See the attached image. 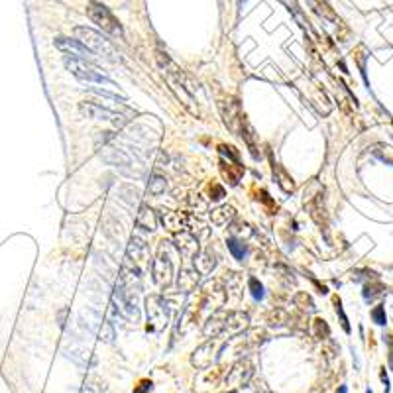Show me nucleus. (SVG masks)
<instances>
[{"instance_id": "26", "label": "nucleus", "mask_w": 393, "mask_h": 393, "mask_svg": "<svg viewBox=\"0 0 393 393\" xmlns=\"http://www.w3.org/2000/svg\"><path fill=\"white\" fill-rule=\"evenodd\" d=\"M372 318H374V322H376V324L383 326V324L387 322V317H385V309H383V307H376V309L372 311Z\"/></svg>"}, {"instance_id": "18", "label": "nucleus", "mask_w": 393, "mask_h": 393, "mask_svg": "<svg viewBox=\"0 0 393 393\" xmlns=\"http://www.w3.org/2000/svg\"><path fill=\"white\" fill-rule=\"evenodd\" d=\"M273 175L277 177V183H279V187L285 191V193H293V189H295V183H293V177L289 175L287 171L283 169V167L279 166V163H273Z\"/></svg>"}, {"instance_id": "15", "label": "nucleus", "mask_w": 393, "mask_h": 393, "mask_svg": "<svg viewBox=\"0 0 393 393\" xmlns=\"http://www.w3.org/2000/svg\"><path fill=\"white\" fill-rule=\"evenodd\" d=\"M248 322H250V317L246 313H238V311L224 313V331H240Z\"/></svg>"}, {"instance_id": "4", "label": "nucleus", "mask_w": 393, "mask_h": 393, "mask_svg": "<svg viewBox=\"0 0 393 393\" xmlns=\"http://www.w3.org/2000/svg\"><path fill=\"white\" fill-rule=\"evenodd\" d=\"M87 14L92 20V24H96L99 28H103V31L110 34L112 38H122L124 36L120 22L114 18V14L106 6L92 2V4H89V8H87Z\"/></svg>"}, {"instance_id": "21", "label": "nucleus", "mask_w": 393, "mask_h": 393, "mask_svg": "<svg viewBox=\"0 0 393 393\" xmlns=\"http://www.w3.org/2000/svg\"><path fill=\"white\" fill-rule=\"evenodd\" d=\"M242 138L248 142V148L252 151V155L257 159V150H256V142H254V128H252V124L246 120L242 116Z\"/></svg>"}, {"instance_id": "28", "label": "nucleus", "mask_w": 393, "mask_h": 393, "mask_svg": "<svg viewBox=\"0 0 393 393\" xmlns=\"http://www.w3.org/2000/svg\"><path fill=\"white\" fill-rule=\"evenodd\" d=\"M334 305H336V313L340 315V320H342V329H344L346 333H350V324H348V318H346V315H344V309H342V305H340V301H338V299L334 301Z\"/></svg>"}, {"instance_id": "14", "label": "nucleus", "mask_w": 393, "mask_h": 393, "mask_svg": "<svg viewBox=\"0 0 393 393\" xmlns=\"http://www.w3.org/2000/svg\"><path fill=\"white\" fill-rule=\"evenodd\" d=\"M159 218H161V222H163V226L169 230V232H179L185 228V218L181 216V212H175V211H161L159 214Z\"/></svg>"}, {"instance_id": "7", "label": "nucleus", "mask_w": 393, "mask_h": 393, "mask_svg": "<svg viewBox=\"0 0 393 393\" xmlns=\"http://www.w3.org/2000/svg\"><path fill=\"white\" fill-rule=\"evenodd\" d=\"M55 47L61 49L63 53H71L73 55V59H83V61H89L94 57V53H92L89 47L85 46V44H81L79 40H69V38H57L55 40Z\"/></svg>"}, {"instance_id": "8", "label": "nucleus", "mask_w": 393, "mask_h": 393, "mask_svg": "<svg viewBox=\"0 0 393 393\" xmlns=\"http://www.w3.org/2000/svg\"><path fill=\"white\" fill-rule=\"evenodd\" d=\"M171 275H173V266L171 259L167 256V252L159 250V256L153 261V281L161 287H166L171 283Z\"/></svg>"}, {"instance_id": "10", "label": "nucleus", "mask_w": 393, "mask_h": 393, "mask_svg": "<svg viewBox=\"0 0 393 393\" xmlns=\"http://www.w3.org/2000/svg\"><path fill=\"white\" fill-rule=\"evenodd\" d=\"M252 374H254L252 364L248 360H242V362L232 366L230 374L226 376V383H230V385H246L250 381V378H252Z\"/></svg>"}, {"instance_id": "31", "label": "nucleus", "mask_w": 393, "mask_h": 393, "mask_svg": "<svg viewBox=\"0 0 393 393\" xmlns=\"http://www.w3.org/2000/svg\"><path fill=\"white\" fill-rule=\"evenodd\" d=\"M211 199H214V201H220L222 196H224V189L222 187H218V185H214L212 187V191H211Z\"/></svg>"}, {"instance_id": "30", "label": "nucleus", "mask_w": 393, "mask_h": 393, "mask_svg": "<svg viewBox=\"0 0 393 393\" xmlns=\"http://www.w3.org/2000/svg\"><path fill=\"white\" fill-rule=\"evenodd\" d=\"M315 326H317L318 336H322V333H324V336L329 334V326H326V322H324L322 318H317V320H315Z\"/></svg>"}, {"instance_id": "6", "label": "nucleus", "mask_w": 393, "mask_h": 393, "mask_svg": "<svg viewBox=\"0 0 393 393\" xmlns=\"http://www.w3.org/2000/svg\"><path fill=\"white\" fill-rule=\"evenodd\" d=\"M79 110H81L83 116L92 118V120H106V122L116 124V126H122V124H124V118H122L120 114L108 110L105 106L96 105V103H81V105H79Z\"/></svg>"}, {"instance_id": "29", "label": "nucleus", "mask_w": 393, "mask_h": 393, "mask_svg": "<svg viewBox=\"0 0 393 393\" xmlns=\"http://www.w3.org/2000/svg\"><path fill=\"white\" fill-rule=\"evenodd\" d=\"M218 150H220V153H224V155H228L234 163H238V153L234 151V148H226V146H218Z\"/></svg>"}, {"instance_id": "23", "label": "nucleus", "mask_w": 393, "mask_h": 393, "mask_svg": "<svg viewBox=\"0 0 393 393\" xmlns=\"http://www.w3.org/2000/svg\"><path fill=\"white\" fill-rule=\"evenodd\" d=\"M166 187H167L166 177H161V175H157V173H153L150 177L148 191H150L151 195H161V193H166Z\"/></svg>"}, {"instance_id": "17", "label": "nucleus", "mask_w": 393, "mask_h": 393, "mask_svg": "<svg viewBox=\"0 0 393 393\" xmlns=\"http://www.w3.org/2000/svg\"><path fill=\"white\" fill-rule=\"evenodd\" d=\"M307 2H309V6H311L320 18L331 20V22H338V16L334 14V10L331 8V4H329L326 0H307Z\"/></svg>"}, {"instance_id": "5", "label": "nucleus", "mask_w": 393, "mask_h": 393, "mask_svg": "<svg viewBox=\"0 0 393 393\" xmlns=\"http://www.w3.org/2000/svg\"><path fill=\"white\" fill-rule=\"evenodd\" d=\"M112 301L116 305L118 313H122L126 318H134L138 320L140 318V309H138L136 303V293H130L122 287L120 283L114 287V293H112Z\"/></svg>"}, {"instance_id": "2", "label": "nucleus", "mask_w": 393, "mask_h": 393, "mask_svg": "<svg viewBox=\"0 0 393 393\" xmlns=\"http://www.w3.org/2000/svg\"><path fill=\"white\" fill-rule=\"evenodd\" d=\"M103 161H106L108 166H114L120 169V173L128 175V177H140L142 173L140 171H134V166H138L134 161V157L128 153V150L124 148H118V146H103V150L99 151Z\"/></svg>"}, {"instance_id": "1", "label": "nucleus", "mask_w": 393, "mask_h": 393, "mask_svg": "<svg viewBox=\"0 0 393 393\" xmlns=\"http://www.w3.org/2000/svg\"><path fill=\"white\" fill-rule=\"evenodd\" d=\"M75 36L77 40L89 47L94 55H99V57H103L106 61H112V63L120 61V55H118L116 47L112 46L103 34L91 30V28H85V26H77Z\"/></svg>"}, {"instance_id": "33", "label": "nucleus", "mask_w": 393, "mask_h": 393, "mask_svg": "<svg viewBox=\"0 0 393 393\" xmlns=\"http://www.w3.org/2000/svg\"><path fill=\"white\" fill-rule=\"evenodd\" d=\"M150 389H151V381L146 379V381H142V383H140V387H138V389H134V393H148Z\"/></svg>"}, {"instance_id": "3", "label": "nucleus", "mask_w": 393, "mask_h": 393, "mask_svg": "<svg viewBox=\"0 0 393 393\" xmlns=\"http://www.w3.org/2000/svg\"><path fill=\"white\" fill-rule=\"evenodd\" d=\"M65 65H67V69H69L77 79H81V81L96 83V85H106V87H116L114 81H110L103 71H99L94 65L87 63V61L73 59V57L69 59V57H67V59H65Z\"/></svg>"}, {"instance_id": "24", "label": "nucleus", "mask_w": 393, "mask_h": 393, "mask_svg": "<svg viewBox=\"0 0 393 393\" xmlns=\"http://www.w3.org/2000/svg\"><path fill=\"white\" fill-rule=\"evenodd\" d=\"M383 291H385V287H383L379 281H376V283H368V285L364 287V299H366L368 303H372L374 299L381 297V295H383Z\"/></svg>"}, {"instance_id": "11", "label": "nucleus", "mask_w": 393, "mask_h": 393, "mask_svg": "<svg viewBox=\"0 0 393 393\" xmlns=\"http://www.w3.org/2000/svg\"><path fill=\"white\" fill-rule=\"evenodd\" d=\"M218 108H220V114L224 118V124L232 132H238V124H242V116L238 112V103L236 101H222Z\"/></svg>"}, {"instance_id": "27", "label": "nucleus", "mask_w": 393, "mask_h": 393, "mask_svg": "<svg viewBox=\"0 0 393 393\" xmlns=\"http://www.w3.org/2000/svg\"><path fill=\"white\" fill-rule=\"evenodd\" d=\"M305 305L303 309H309V311H313L315 309V305H313V301H311V297L307 295V293H299L297 297H295V305Z\"/></svg>"}, {"instance_id": "35", "label": "nucleus", "mask_w": 393, "mask_h": 393, "mask_svg": "<svg viewBox=\"0 0 393 393\" xmlns=\"http://www.w3.org/2000/svg\"><path fill=\"white\" fill-rule=\"evenodd\" d=\"M228 393H238V391H234V389H232V391H228Z\"/></svg>"}, {"instance_id": "20", "label": "nucleus", "mask_w": 393, "mask_h": 393, "mask_svg": "<svg viewBox=\"0 0 393 393\" xmlns=\"http://www.w3.org/2000/svg\"><path fill=\"white\" fill-rule=\"evenodd\" d=\"M226 246H228V250H230V254L234 256V259H238V261H242L244 257H246V254H248L246 244L240 242V240H236V238H228Z\"/></svg>"}, {"instance_id": "36", "label": "nucleus", "mask_w": 393, "mask_h": 393, "mask_svg": "<svg viewBox=\"0 0 393 393\" xmlns=\"http://www.w3.org/2000/svg\"><path fill=\"white\" fill-rule=\"evenodd\" d=\"M366 393H372V389H368V391H366Z\"/></svg>"}, {"instance_id": "32", "label": "nucleus", "mask_w": 393, "mask_h": 393, "mask_svg": "<svg viewBox=\"0 0 393 393\" xmlns=\"http://www.w3.org/2000/svg\"><path fill=\"white\" fill-rule=\"evenodd\" d=\"M379 379H381V383H383V387H385V393L389 391V378H387V372H385V368L379 372Z\"/></svg>"}, {"instance_id": "16", "label": "nucleus", "mask_w": 393, "mask_h": 393, "mask_svg": "<svg viewBox=\"0 0 393 393\" xmlns=\"http://www.w3.org/2000/svg\"><path fill=\"white\" fill-rule=\"evenodd\" d=\"M177 248H179V252H181L185 257H193L199 252V244L196 240L191 236V234H187V232H183L181 236H177Z\"/></svg>"}, {"instance_id": "34", "label": "nucleus", "mask_w": 393, "mask_h": 393, "mask_svg": "<svg viewBox=\"0 0 393 393\" xmlns=\"http://www.w3.org/2000/svg\"><path fill=\"white\" fill-rule=\"evenodd\" d=\"M338 393H348V387L346 385H340V387H338Z\"/></svg>"}, {"instance_id": "22", "label": "nucleus", "mask_w": 393, "mask_h": 393, "mask_svg": "<svg viewBox=\"0 0 393 393\" xmlns=\"http://www.w3.org/2000/svg\"><path fill=\"white\" fill-rule=\"evenodd\" d=\"M118 195H120V199L126 203V205H134V203L140 201V191H138L136 187H132V185H124V187H120V189H118Z\"/></svg>"}, {"instance_id": "13", "label": "nucleus", "mask_w": 393, "mask_h": 393, "mask_svg": "<svg viewBox=\"0 0 393 393\" xmlns=\"http://www.w3.org/2000/svg\"><path fill=\"white\" fill-rule=\"evenodd\" d=\"M234 218H236V211L230 205H222L211 212V220L214 226H228Z\"/></svg>"}, {"instance_id": "19", "label": "nucleus", "mask_w": 393, "mask_h": 393, "mask_svg": "<svg viewBox=\"0 0 393 393\" xmlns=\"http://www.w3.org/2000/svg\"><path fill=\"white\" fill-rule=\"evenodd\" d=\"M196 283H199V273L195 270H185V272H181L179 279H177V287L181 291H191Z\"/></svg>"}, {"instance_id": "12", "label": "nucleus", "mask_w": 393, "mask_h": 393, "mask_svg": "<svg viewBox=\"0 0 393 393\" xmlns=\"http://www.w3.org/2000/svg\"><path fill=\"white\" fill-rule=\"evenodd\" d=\"M136 224L140 228H144V230H148V232H153L157 228V216H155L153 209H150L148 205H142L140 211H138Z\"/></svg>"}, {"instance_id": "25", "label": "nucleus", "mask_w": 393, "mask_h": 393, "mask_svg": "<svg viewBox=\"0 0 393 393\" xmlns=\"http://www.w3.org/2000/svg\"><path fill=\"white\" fill-rule=\"evenodd\" d=\"M248 285H250V291H252V297H254L256 301H261L264 295H266V293H264V285L257 281L256 277H252V279L248 281Z\"/></svg>"}, {"instance_id": "9", "label": "nucleus", "mask_w": 393, "mask_h": 393, "mask_svg": "<svg viewBox=\"0 0 393 393\" xmlns=\"http://www.w3.org/2000/svg\"><path fill=\"white\" fill-rule=\"evenodd\" d=\"M126 257L130 261H134L138 268H144L146 261L150 259V248H148V244L144 242L142 238H138V236H132V240L128 244V250H126Z\"/></svg>"}]
</instances>
